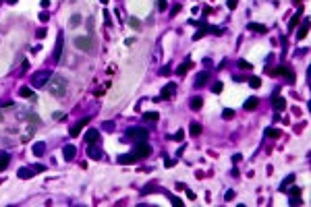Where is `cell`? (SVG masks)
Here are the masks:
<instances>
[{"label":"cell","mask_w":311,"mask_h":207,"mask_svg":"<svg viewBox=\"0 0 311 207\" xmlns=\"http://www.w3.org/2000/svg\"><path fill=\"white\" fill-rule=\"evenodd\" d=\"M48 83H50V85H48V91L52 93V95L62 97L64 93H67V79H64L62 75H52Z\"/></svg>","instance_id":"cell-1"},{"label":"cell","mask_w":311,"mask_h":207,"mask_svg":"<svg viewBox=\"0 0 311 207\" xmlns=\"http://www.w3.org/2000/svg\"><path fill=\"white\" fill-rule=\"evenodd\" d=\"M73 44H75V48L83 50V52H93V48H96L93 35H77L73 40Z\"/></svg>","instance_id":"cell-2"},{"label":"cell","mask_w":311,"mask_h":207,"mask_svg":"<svg viewBox=\"0 0 311 207\" xmlns=\"http://www.w3.org/2000/svg\"><path fill=\"white\" fill-rule=\"evenodd\" d=\"M129 137L133 139V141H147V137H149V131H145V129H141V126H133V129H129Z\"/></svg>","instance_id":"cell-3"},{"label":"cell","mask_w":311,"mask_h":207,"mask_svg":"<svg viewBox=\"0 0 311 207\" xmlns=\"http://www.w3.org/2000/svg\"><path fill=\"white\" fill-rule=\"evenodd\" d=\"M50 73L48 70H40V73H33V77H31V83H33V87H44L46 83L50 81Z\"/></svg>","instance_id":"cell-4"},{"label":"cell","mask_w":311,"mask_h":207,"mask_svg":"<svg viewBox=\"0 0 311 207\" xmlns=\"http://www.w3.org/2000/svg\"><path fill=\"white\" fill-rule=\"evenodd\" d=\"M133 153H135L137 158H147V155L152 153V147L145 143V141H139V145L135 147V151H133Z\"/></svg>","instance_id":"cell-5"},{"label":"cell","mask_w":311,"mask_h":207,"mask_svg":"<svg viewBox=\"0 0 311 207\" xmlns=\"http://www.w3.org/2000/svg\"><path fill=\"white\" fill-rule=\"evenodd\" d=\"M290 205H301V188L299 186H292L290 188Z\"/></svg>","instance_id":"cell-6"},{"label":"cell","mask_w":311,"mask_h":207,"mask_svg":"<svg viewBox=\"0 0 311 207\" xmlns=\"http://www.w3.org/2000/svg\"><path fill=\"white\" fill-rule=\"evenodd\" d=\"M87 122H89V118H83V120H79L77 124H73V126H71V131H69V135H71V137H77V135L81 133V129H83Z\"/></svg>","instance_id":"cell-7"},{"label":"cell","mask_w":311,"mask_h":207,"mask_svg":"<svg viewBox=\"0 0 311 207\" xmlns=\"http://www.w3.org/2000/svg\"><path fill=\"white\" fill-rule=\"evenodd\" d=\"M137 155H135V153H123V155H118V158H116V162H118V164H135V162H137Z\"/></svg>","instance_id":"cell-8"},{"label":"cell","mask_w":311,"mask_h":207,"mask_svg":"<svg viewBox=\"0 0 311 207\" xmlns=\"http://www.w3.org/2000/svg\"><path fill=\"white\" fill-rule=\"evenodd\" d=\"M62 44H64V37H62V33H58V37H56V46H54V60H60Z\"/></svg>","instance_id":"cell-9"},{"label":"cell","mask_w":311,"mask_h":207,"mask_svg":"<svg viewBox=\"0 0 311 207\" xmlns=\"http://www.w3.org/2000/svg\"><path fill=\"white\" fill-rule=\"evenodd\" d=\"M97 139H100V131H97V129H89V131L85 133V141H87L89 145H93Z\"/></svg>","instance_id":"cell-10"},{"label":"cell","mask_w":311,"mask_h":207,"mask_svg":"<svg viewBox=\"0 0 311 207\" xmlns=\"http://www.w3.org/2000/svg\"><path fill=\"white\" fill-rule=\"evenodd\" d=\"M207 81H209V73H207V70H203V73H199V75L195 77V85H197V87L205 85Z\"/></svg>","instance_id":"cell-11"},{"label":"cell","mask_w":311,"mask_h":207,"mask_svg":"<svg viewBox=\"0 0 311 207\" xmlns=\"http://www.w3.org/2000/svg\"><path fill=\"white\" fill-rule=\"evenodd\" d=\"M62 155H64V159H67V162L75 159V147H73V145H64V149H62Z\"/></svg>","instance_id":"cell-12"},{"label":"cell","mask_w":311,"mask_h":207,"mask_svg":"<svg viewBox=\"0 0 311 207\" xmlns=\"http://www.w3.org/2000/svg\"><path fill=\"white\" fill-rule=\"evenodd\" d=\"M8 162H11V155L6 151H0V172L8 168Z\"/></svg>","instance_id":"cell-13"},{"label":"cell","mask_w":311,"mask_h":207,"mask_svg":"<svg viewBox=\"0 0 311 207\" xmlns=\"http://www.w3.org/2000/svg\"><path fill=\"white\" fill-rule=\"evenodd\" d=\"M33 174H35L33 168H21L19 172H17V176H19V178H31Z\"/></svg>","instance_id":"cell-14"},{"label":"cell","mask_w":311,"mask_h":207,"mask_svg":"<svg viewBox=\"0 0 311 207\" xmlns=\"http://www.w3.org/2000/svg\"><path fill=\"white\" fill-rule=\"evenodd\" d=\"M172 93H174V85L170 83L168 87H164V89H162V95H160V99H170V97H172Z\"/></svg>","instance_id":"cell-15"},{"label":"cell","mask_w":311,"mask_h":207,"mask_svg":"<svg viewBox=\"0 0 311 207\" xmlns=\"http://www.w3.org/2000/svg\"><path fill=\"white\" fill-rule=\"evenodd\" d=\"M274 108H276L278 112H282L284 108H286V99L280 97V95H276V97H274Z\"/></svg>","instance_id":"cell-16"},{"label":"cell","mask_w":311,"mask_h":207,"mask_svg":"<svg viewBox=\"0 0 311 207\" xmlns=\"http://www.w3.org/2000/svg\"><path fill=\"white\" fill-rule=\"evenodd\" d=\"M249 29H251V31H257V33H268V27H266V25H259V23H249Z\"/></svg>","instance_id":"cell-17"},{"label":"cell","mask_w":311,"mask_h":207,"mask_svg":"<svg viewBox=\"0 0 311 207\" xmlns=\"http://www.w3.org/2000/svg\"><path fill=\"white\" fill-rule=\"evenodd\" d=\"M87 153H89V158H91V159H102V151H100L97 147H93V145H91L89 149H87Z\"/></svg>","instance_id":"cell-18"},{"label":"cell","mask_w":311,"mask_h":207,"mask_svg":"<svg viewBox=\"0 0 311 207\" xmlns=\"http://www.w3.org/2000/svg\"><path fill=\"white\" fill-rule=\"evenodd\" d=\"M189 106H191V110H199L201 106H203V99H201V97H191Z\"/></svg>","instance_id":"cell-19"},{"label":"cell","mask_w":311,"mask_h":207,"mask_svg":"<svg viewBox=\"0 0 311 207\" xmlns=\"http://www.w3.org/2000/svg\"><path fill=\"white\" fill-rule=\"evenodd\" d=\"M243 108H245V110H253V108H257V97H249L247 102L243 104Z\"/></svg>","instance_id":"cell-20"},{"label":"cell","mask_w":311,"mask_h":207,"mask_svg":"<svg viewBox=\"0 0 311 207\" xmlns=\"http://www.w3.org/2000/svg\"><path fill=\"white\" fill-rule=\"evenodd\" d=\"M292 180H295V176H292V174H288V176L282 180V184H280V191H286V188L292 184Z\"/></svg>","instance_id":"cell-21"},{"label":"cell","mask_w":311,"mask_h":207,"mask_svg":"<svg viewBox=\"0 0 311 207\" xmlns=\"http://www.w3.org/2000/svg\"><path fill=\"white\" fill-rule=\"evenodd\" d=\"M189 131H191V135H201V124L199 122H191V126H189Z\"/></svg>","instance_id":"cell-22"},{"label":"cell","mask_w":311,"mask_h":207,"mask_svg":"<svg viewBox=\"0 0 311 207\" xmlns=\"http://www.w3.org/2000/svg\"><path fill=\"white\" fill-rule=\"evenodd\" d=\"M307 25H309V21L305 19V21H303V27L299 29V33H297V37H299V40H303L305 35H307Z\"/></svg>","instance_id":"cell-23"},{"label":"cell","mask_w":311,"mask_h":207,"mask_svg":"<svg viewBox=\"0 0 311 207\" xmlns=\"http://www.w3.org/2000/svg\"><path fill=\"white\" fill-rule=\"evenodd\" d=\"M44 149H46L44 143H33V153L35 155H44Z\"/></svg>","instance_id":"cell-24"},{"label":"cell","mask_w":311,"mask_h":207,"mask_svg":"<svg viewBox=\"0 0 311 207\" xmlns=\"http://www.w3.org/2000/svg\"><path fill=\"white\" fill-rule=\"evenodd\" d=\"M19 95H21V97H35L33 91L29 89V87H21V89H19Z\"/></svg>","instance_id":"cell-25"},{"label":"cell","mask_w":311,"mask_h":207,"mask_svg":"<svg viewBox=\"0 0 311 207\" xmlns=\"http://www.w3.org/2000/svg\"><path fill=\"white\" fill-rule=\"evenodd\" d=\"M81 25V15H73L71 17V27H79Z\"/></svg>","instance_id":"cell-26"},{"label":"cell","mask_w":311,"mask_h":207,"mask_svg":"<svg viewBox=\"0 0 311 207\" xmlns=\"http://www.w3.org/2000/svg\"><path fill=\"white\" fill-rule=\"evenodd\" d=\"M189 69H191V62H185V64H180L179 69H176V73H179V75H185Z\"/></svg>","instance_id":"cell-27"},{"label":"cell","mask_w":311,"mask_h":207,"mask_svg":"<svg viewBox=\"0 0 311 207\" xmlns=\"http://www.w3.org/2000/svg\"><path fill=\"white\" fill-rule=\"evenodd\" d=\"M280 133H282V131H278V129H268V131H266V135H268V137H272V139H276V137H280Z\"/></svg>","instance_id":"cell-28"},{"label":"cell","mask_w":311,"mask_h":207,"mask_svg":"<svg viewBox=\"0 0 311 207\" xmlns=\"http://www.w3.org/2000/svg\"><path fill=\"white\" fill-rule=\"evenodd\" d=\"M129 25H131L133 29H141V21L135 19V17H131V19H129Z\"/></svg>","instance_id":"cell-29"},{"label":"cell","mask_w":311,"mask_h":207,"mask_svg":"<svg viewBox=\"0 0 311 207\" xmlns=\"http://www.w3.org/2000/svg\"><path fill=\"white\" fill-rule=\"evenodd\" d=\"M249 85H251L253 89H257V87L261 85V81H259V77H251V79H249Z\"/></svg>","instance_id":"cell-30"},{"label":"cell","mask_w":311,"mask_h":207,"mask_svg":"<svg viewBox=\"0 0 311 207\" xmlns=\"http://www.w3.org/2000/svg\"><path fill=\"white\" fill-rule=\"evenodd\" d=\"M239 69H241V70H251L253 66H251V62H247V60H241V62H239Z\"/></svg>","instance_id":"cell-31"},{"label":"cell","mask_w":311,"mask_h":207,"mask_svg":"<svg viewBox=\"0 0 311 207\" xmlns=\"http://www.w3.org/2000/svg\"><path fill=\"white\" fill-rule=\"evenodd\" d=\"M143 118L145 120H158V112H145Z\"/></svg>","instance_id":"cell-32"},{"label":"cell","mask_w":311,"mask_h":207,"mask_svg":"<svg viewBox=\"0 0 311 207\" xmlns=\"http://www.w3.org/2000/svg\"><path fill=\"white\" fill-rule=\"evenodd\" d=\"M222 116H224V118H226V120H230V118H232V116H235V110H228V108H226V110H224V112H222Z\"/></svg>","instance_id":"cell-33"},{"label":"cell","mask_w":311,"mask_h":207,"mask_svg":"<svg viewBox=\"0 0 311 207\" xmlns=\"http://www.w3.org/2000/svg\"><path fill=\"white\" fill-rule=\"evenodd\" d=\"M212 91H214V93H220V91H222V83H220V81H216L214 85H212Z\"/></svg>","instance_id":"cell-34"},{"label":"cell","mask_w":311,"mask_h":207,"mask_svg":"<svg viewBox=\"0 0 311 207\" xmlns=\"http://www.w3.org/2000/svg\"><path fill=\"white\" fill-rule=\"evenodd\" d=\"M297 23H299V15H295V17H292V19H290V23H288V27L292 29V27H295V25H297Z\"/></svg>","instance_id":"cell-35"},{"label":"cell","mask_w":311,"mask_h":207,"mask_svg":"<svg viewBox=\"0 0 311 207\" xmlns=\"http://www.w3.org/2000/svg\"><path fill=\"white\" fill-rule=\"evenodd\" d=\"M166 6H168V2H166V0H158V8H160V11H166Z\"/></svg>","instance_id":"cell-36"},{"label":"cell","mask_w":311,"mask_h":207,"mask_svg":"<svg viewBox=\"0 0 311 207\" xmlns=\"http://www.w3.org/2000/svg\"><path fill=\"white\" fill-rule=\"evenodd\" d=\"M170 203H172V205H176V207H179V205H183V201H180L179 197H170Z\"/></svg>","instance_id":"cell-37"},{"label":"cell","mask_w":311,"mask_h":207,"mask_svg":"<svg viewBox=\"0 0 311 207\" xmlns=\"http://www.w3.org/2000/svg\"><path fill=\"white\" fill-rule=\"evenodd\" d=\"M35 35H37L40 40H44V37H46V29H37V33H35Z\"/></svg>","instance_id":"cell-38"},{"label":"cell","mask_w":311,"mask_h":207,"mask_svg":"<svg viewBox=\"0 0 311 207\" xmlns=\"http://www.w3.org/2000/svg\"><path fill=\"white\" fill-rule=\"evenodd\" d=\"M226 6H228V8H236V0H228Z\"/></svg>","instance_id":"cell-39"},{"label":"cell","mask_w":311,"mask_h":207,"mask_svg":"<svg viewBox=\"0 0 311 207\" xmlns=\"http://www.w3.org/2000/svg\"><path fill=\"white\" fill-rule=\"evenodd\" d=\"M164 164H166V168H172V166H174V159H166V158H164Z\"/></svg>","instance_id":"cell-40"},{"label":"cell","mask_w":311,"mask_h":207,"mask_svg":"<svg viewBox=\"0 0 311 207\" xmlns=\"http://www.w3.org/2000/svg\"><path fill=\"white\" fill-rule=\"evenodd\" d=\"M33 170H35V172H44V170H46V166H41V164H37V166H35V168H33Z\"/></svg>","instance_id":"cell-41"},{"label":"cell","mask_w":311,"mask_h":207,"mask_svg":"<svg viewBox=\"0 0 311 207\" xmlns=\"http://www.w3.org/2000/svg\"><path fill=\"white\" fill-rule=\"evenodd\" d=\"M232 199H235V193H232V191H228V193H226V201H232Z\"/></svg>","instance_id":"cell-42"},{"label":"cell","mask_w":311,"mask_h":207,"mask_svg":"<svg viewBox=\"0 0 311 207\" xmlns=\"http://www.w3.org/2000/svg\"><path fill=\"white\" fill-rule=\"evenodd\" d=\"M62 116H64L62 112H54V120H62Z\"/></svg>","instance_id":"cell-43"},{"label":"cell","mask_w":311,"mask_h":207,"mask_svg":"<svg viewBox=\"0 0 311 207\" xmlns=\"http://www.w3.org/2000/svg\"><path fill=\"white\" fill-rule=\"evenodd\" d=\"M174 141H180V139H183V131H179V133H176V135H174Z\"/></svg>","instance_id":"cell-44"},{"label":"cell","mask_w":311,"mask_h":207,"mask_svg":"<svg viewBox=\"0 0 311 207\" xmlns=\"http://www.w3.org/2000/svg\"><path fill=\"white\" fill-rule=\"evenodd\" d=\"M50 6V0H41V8H48Z\"/></svg>","instance_id":"cell-45"},{"label":"cell","mask_w":311,"mask_h":207,"mask_svg":"<svg viewBox=\"0 0 311 207\" xmlns=\"http://www.w3.org/2000/svg\"><path fill=\"white\" fill-rule=\"evenodd\" d=\"M100 2H102V4H108V0H100Z\"/></svg>","instance_id":"cell-46"},{"label":"cell","mask_w":311,"mask_h":207,"mask_svg":"<svg viewBox=\"0 0 311 207\" xmlns=\"http://www.w3.org/2000/svg\"><path fill=\"white\" fill-rule=\"evenodd\" d=\"M8 2H11V4H15V2H17V0H8Z\"/></svg>","instance_id":"cell-47"},{"label":"cell","mask_w":311,"mask_h":207,"mask_svg":"<svg viewBox=\"0 0 311 207\" xmlns=\"http://www.w3.org/2000/svg\"><path fill=\"white\" fill-rule=\"evenodd\" d=\"M0 122H2V114H0Z\"/></svg>","instance_id":"cell-48"},{"label":"cell","mask_w":311,"mask_h":207,"mask_svg":"<svg viewBox=\"0 0 311 207\" xmlns=\"http://www.w3.org/2000/svg\"><path fill=\"white\" fill-rule=\"evenodd\" d=\"M295 2H299V0H295Z\"/></svg>","instance_id":"cell-49"}]
</instances>
